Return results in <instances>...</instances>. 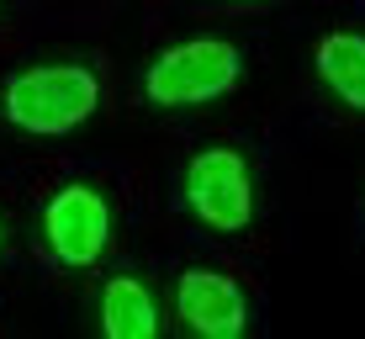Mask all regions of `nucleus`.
Wrapping results in <instances>:
<instances>
[{
	"label": "nucleus",
	"mask_w": 365,
	"mask_h": 339,
	"mask_svg": "<svg viewBox=\"0 0 365 339\" xmlns=\"http://www.w3.org/2000/svg\"><path fill=\"white\" fill-rule=\"evenodd\" d=\"M101 329L111 339H148L159 334V303L138 275H111L101 286Z\"/></svg>",
	"instance_id": "nucleus-6"
},
{
	"label": "nucleus",
	"mask_w": 365,
	"mask_h": 339,
	"mask_svg": "<svg viewBox=\"0 0 365 339\" xmlns=\"http://www.w3.org/2000/svg\"><path fill=\"white\" fill-rule=\"evenodd\" d=\"M185 202L212 233H244L255 218V175L249 159L228 143L196 148L185 165Z\"/></svg>",
	"instance_id": "nucleus-3"
},
{
	"label": "nucleus",
	"mask_w": 365,
	"mask_h": 339,
	"mask_svg": "<svg viewBox=\"0 0 365 339\" xmlns=\"http://www.w3.org/2000/svg\"><path fill=\"white\" fill-rule=\"evenodd\" d=\"M101 106V80L85 64H27L6 80L0 111L16 133L58 138L91 122Z\"/></svg>",
	"instance_id": "nucleus-1"
},
{
	"label": "nucleus",
	"mask_w": 365,
	"mask_h": 339,
	"mask_svg": "<svg viewBox=\"0 0 365 339\" xmlns=\"http://www.w3.org/2000/svg\"><path fill=\"white\" fill-rule=\"evenodd\" d=\"M244 80V54L222 37H185V43L165 48L154 64L143 69V96L154 106H207L222 101L233 85Z\"/></svg>",
	"instance_id": "nucleus-2"
},
{
	"label": "nucleus",
	"mask_w": 365,
	"mask_h": 339,
	"mask_svg": "<svg viewBox=\"0 0 365 339\" xmlns=\"http://www.w3.org/2000/svg\"><path fill=\"white\" fill-rule=\"evenodd\" d=\"M0 244H6V228H0Z\"/></svg>",
	"instance_id": "nucleus-9"
},
{
	"label": "nucleus",
	"mask_w": 365,
	"mask_h": 339,
	"mask_svg": "<svg viewBox=\"0 0 365 339\" xmlns=\"http://www.w3.org/2000/svg\"><path fill=\"white\" fill-rule=\"evenodd\" d=\"M43 238H48L58 265H69V270L96 265V260L106 255V238H111L106 196H101L96 186H85V181L58 186V191L48 196V207H43Z\"/></svg>",
	"instance_id": "nucleus-4"
},
{
	"label": "nucleus",
	"mask_w": 365,
	"mask_h": 339,
	"mask_svg": "<svg viewBox=\"0 0 365 339\" xmlns=\"http://www.w3.org/2000/svg\"><path fill=\"white\" fill-rule=\"evenodd\" d=\"M175 313H180V323L201 339H238L249 329L244 286H238L228 270H207V265L180 270V281H175Z\"/></svg>",
	"instance_id": "nucleus-5"
},
{
	"label": "nucleus",
	"mask_w": 365,
	"mask_h": 339,
	"mask_svg": "<svg viewBox=\"0 0 365 339\" xmlns=\"http://www.w3.org/2000/svg\"><path fill=\"white\" fill-rule=\"evenodd\" d=\"M318 80L329 85L344 106L365 111V32H329L318 43Z\"/></svg>",
	"instance_id": "nucleus-7"
},
{
	"label": "nucleus",
	"mask_w": 365,
	"mask_h": 339,
	"mask_svg": "<svg viewBox=\"0 0 365 339\" xmlns=\"http://www.w3.org/2000/svg\"><path fill=\"white\" fill-rule=\"evenodd\" d=\"M233 6H255V0H233Z\"/></svg>",
	"instance_id": "nucleus-8"
}]
</instances>
